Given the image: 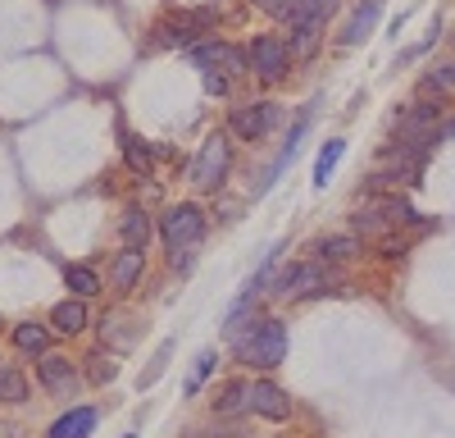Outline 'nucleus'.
<instances>
[{
	"instance_id": "1",
	"label": "nucleus",
	"mask_w": 455,
	"mask_h": 438,
	"mask_svg": "<svg viewBox=\"0 0 455 438\" xmlns=\"http://www.w3.org/2000/svg\"><path fill=\"white\" fill-rule=\"evenodd\" d=\"M287 356V328L283 320L274 315H255L242 324V334H237V361L242 365H255V370H278Z\"/></svg>"
},
{
	"instance_id": "2",
	"label": "nucleus",
	"mask_w": 455,
	"mask_h": 438,
	"mask_svg": "<svg viewBox=\"0 0 455 438\" xmlns=\"http://www.w3.org/2000/svg\"><path fill=\"white\" fill-rule=\"evenodd\" d=\"M414 206L401 197V192H369L364 206H355L351 215V224L355 233H373V238H383V233H401L405 224H414Z\"/></svg>"
},
{
	"instance_id": "3",
	"label": "nucleus",
	"mask_w": 455,
	"mask_h": 438,
	"mask_svg": "<svg viewBox=\"0 0 455 438\" xmlns=\"http://www.w3.org/2000/svg\"><path fill=\"white\" fill-rule=\"evenodd\" d=\"M228 169H233V137H228V133H210L205 146L196 151V160H192V188L219 192Z\"/></svg>"
},
{
	"instance_id": "4",
	"label": "nucleus",
	"mask_w": 455,
	"mask_h": 438,
	"mask_svg": "<svg viewBox=\"0 0 455 438\" xmlns=\"http://www.w3.org/2000/svg\"><path fill=\"white\" fill-rule=\"evenodd\" d=\"M205 229H210V219H205V210L201 206H192V201H182V206H173L164 219H160V233H164V247L173 251V256H182V251H192L201 238H205Z\"/></svg>"
},
{
	"instance_id": "5",
	"label": "nucleus",
	"mask_w": 455,
	"mask_h": 438,
	"mask_svg": "<svg viewBox=\"0 0 455 438\" xmlns=\"http://www.w3.org/2000/svg\"><path fill=\"white\" fill-rule=\"evenodd\" d=\"M187 60H192L201 73H205V78H228V83H233V78H242V73H246V55L237 51V46H228V42H219V36H210V42H196L192 51H187Z\"/></svg>"
},
{
	"instance_id": "6",
	"label": "nucleus",
	"mask_w": 455,
	"mask_h": 438,
	"mask_svg": "<svg viewBox=\"0 0 455 438\" xmlns=\"http://www.w3.org/2000/svg\"><path fill=\"white\" fill-rule=\"evenodd\" d=\"M332 283H337V279H332V270H328L323 261H306V265L283 270L278 283H274V292H278V297H287V302H306V297H319V292H328Z\"/></svg>"
},
{
	"instance_id": "7",
	"label": "nucleus",
	"mask_w": 455,
	"mask_h": 438,
	"mask_svg": "<svg viewBox=\"0 0 455 438\" xmlns=\"http://www.w3.org/2000/svg\"><path fill=\"white\" fill-rule=\"evenodd\" d=\"M246 60H251V73H255L259 83H283L287 69H291V46L283 42V36L259 32L255 42H251V51H246Z\"/></svg>"
},
{
	"instance_id": "8",
	"label": "nucleus",
	"mask_w": 455,
	"mask_h": 438,
	"mask_svg": "<svg viewBox=\"0 0 455 438\" xmlns=\"http://www.w3.org/2000/svg\"><path fill=\"white\" fill-rule=\"evenodd\" d=\"M214 23V10H192V14H173L156 28V42L160 46H182V51H192L196 46V36H205V28Z\"/></svg>"
},
{
	"instance_id": "9",
	"label": "nucleus",
	"mask_w": 455,
	"mask_h": 438,
	"mask_svg": "<svg viewBox=\"0 0 455 438\" xmlns=\"http://www.w3.org/2000/svg\"><path fill=\"white\" fill-rule=\"evenodd\" d=\"M274 124H278V105L274 101H255V105L233 110V137H242V142H259Z\"/></svg>"
},
{
	"instance_id": "10",
	"label": "nucleus",
	"mask_w": 455,
	"mask_h": 438,
	"mask_svg": "<svg viewBox=\"0 0 455 438\" xmlns=\"http://www.w3.org/2000/svg\"><path fill=\"white\" fill-rule=\"evenodd\" d=\"M251 411L283 425V420H291V397H287L278 384H269V379H255V384H251Z\"/></svg>"
},
{
	"instance_id": "11",
	"label": "nucleus",
	"mask_w": 455,
	"mask_h": 438,
	"mask_svg": "<svg viewBox=\"0 0 455 438\" xmlns=\"http://www.w3.org/2000/svg\"><path fill=\"white\" fill-rule=\"evenodd\" d=\"M278 256H283V247H269V251H264V261H259V270H255V274L246 279V288L237 292V302L228 306V324H237V320H242V311H246V306H251V302L259 297V292H264V283H269V270L278 265Z\"/></svg>"
},
{
	"instance_id": "12",
	"label": "nucleus",
	"mask_w": 455,
	"mask_h": 438,
	"mask_svg": "<svg viewBox=\"0 0 455 438\" xmlns=\"http://www.w3.org/2000/svg\"><path fill=\"white\" fill-rule=\"evenodd\" d=\"M306 128H310V110H306V115H300V119L291 124V133H287V142H283L278 160H274L269 169H264V178H259V188H255V192H269V188H274V178H278V174H283V169L296 160V151H300V137H306Z\"/></svg>"
},
{
	"instance_id": "13",
	"label": "nucleus",
	"mask_w": 455,
	"mask_h": 438,
	"mask_svg": "<svg viewBox=\"0 0 455 438\" xmlns=\"http://www.w3.org/2000/svg\"><path fill=\"white\" fill-rule=\"evenodd\" d=\"M378 19H383V0H360L355 14L347 19V28H341V46H360Z\"/></svg>"
},
{
	"instance_id": "14",
	"label": "nucleus",
	"mask_w": 455,
	"mask_h": 438,
	"mask_svg": "<svg viewBox=\"0 0 455 438\" xmlns=\"http://www.w3.org/2000/svg\"><path fill=\"white\" fill-rule=\"evenodd\" d=\"M214 416L228 420V416H237V411H251V379H228L219 393H214Z\"/></svg>"
},
{
	"instance_id": "15",
	"label": "nucleus",
	"mask_w": 455,
	"mask_h": 438,
	"mask_svg": "<svg viewBox=\"0 0 455 438\" xmlns=\"http://www.w3.org/2000/svg\"><path fill=\"white\" fill-rule=\"evenodd\" d=\"M141 270H146V247H124L119 256H114V265H109V283L119 292H128Z\"/></svg>"
},
{
	"instance_id": "16",
	"label": "nucleus",
	"mask_w": 455,
	"mask_h": 438,
	"mask_svg": "<svg viewBox=\"0 0 455 438\" xmlns=\"http://www.w3.org/2000/svg\"><path fill=\"white\" fill-rule=\"evenodd\" d=\"M96 407H73V411H64L55 425H51V434L46 438H92V429H96Z\"/></svg>"
},
{
	"instance_id": "17",
	"label": "nucleus",
	"mask_w": 455,
	"mask_h": 438,
	"mask_svg": "<svg viewBox=\"0 0 455 438\" xmlns=\"http://www.w3.org/2000/svg\"><path fill=\"white\" fill-rule=\"evenodd\" d=\"M36 379H42L51 393H64V388H73V379H78V370H73V361L68 356H42L36 361Z\"/></svg>"
},
{
	"instance_id": "18",
	"label": "nucleus",
	"mask_w": 455,
	"mask_h": 438,
	"mask_svg": "<svg viewBox=\"0 0 455 438\" xmlns=\"http://www.w3.org/2000/svg\"><path fill=\"white\" fill-rule=\"evenodd\" d=\"M337 10V0H287V23L291 28H319L328 14Z\"/></svg>"
},
{
	"instance_id": "19",
	"label": "nucleus",
	"mask_w": 455,
	"mask_h": 438,
	"mask_svg": "<svg viewBox=\"0 0 455 438\" xmlns=\"http://www.w3.org/2000/svg\"><path fill=\"white\" fill-rule=\"evenodd\" d=\"M51 324H55V334H64V338H78L83 328H87V306H83V297H68V302H60V306L51 311Z\"/></svg>"
},
{
	"instance_id": "20",
	"label": "nucleus",
	"mask_w": 455,
	"mask_h": 438,
	"mask_svg": "<svg viewBox=\"0 0 455 438\" xmlns=\"http://www.w3.org/2000/svg\"><path fill=\"white\" fill-rule=\"evenodd\" d=\"M119 238H124V247H146L150 238H156V224H150V215H146L141 206H128V210H124Z\"/></svg>"
},
{
	"instance_id": "21",
	"label": "nucleus",
	"mask_w": 455,
	"mask_h": 438,
	"mask_svg": "<svg viewBox=\"0 0 455 438\" xmlns=\"http://www.w3.org/2000/svg\"><path fill=\"white\" fill-rule=\"evenodd\" d=\"M10 338H14V347L28 352V356H46V347H51V328L23 320V324H14V334H10Z\"/></svg>"
},
{
	"instance_id": "22",
	"label": "nucleus",
	"mask_w": 455,
	"mask_h": 438,
	"mask_svg": "<svg viewBox=\"0 0 455 438\" xmlns=\"http://www.w3.org/2000/svg\"><path fill=\"white\" fill-rule=\"evenodd\" d=\"M315 251L323 256V265H341V261H355L360 256V238H323Z\"/></svg>"
},
{
	"instance_id": "23",
	"label": "nucleus",
	"mask_w": 455,
	"mask_h": 438,
	"mask_svg": "<svg viewBox=\"0 0 455 438\" xmlns=\"http://www.w3.org/2000/svg\"><path fill=\"white\" fill-rule=\"evenodd\" d=\"M341 151H347V142H341V137H332L323 151H319V160H315V188H328L332 169L341 165Z\"/></svg>"
},
{
	"instance_id": "24",
	"label": "nucleus",
	"mask_w": 455,
	"mask_h": 438,
	"mask_svg": "<svg viewBox=\"0 0 455 438\" xmlns=\"http://www.w3.org/2000/svg\"><path fill=\"white\" fill-rule=\"evenodd\" d=\"M119 142H124V160H128V169L132 174H150V146L141 142V137H132V133H119Z\"/></svg>"
},
{
	"instance_id": "25",
	"label": "nucleus",
	"mask_w": 455,
	"mask_h": 438,
	"mask_svg": "<svg viewBox=\"0 0 455 438\" xmlns=\"http://www.w3.org/2000/svg\"><path fill=\"white\" fill-rule=\"evenodd\" d=\"M64 283H68L73 297H96V292H100V279H96L87 265H68V270H64Z\"/></svg>"
},
{
	"instance_id": "26",
	"label": "nucleus",
	"mask_w": 455,
	"mask_h": 438,
	"mask_svg": "<svg viewBox=\"0 0 455 438\" xmlns=\"http://www.w3.org/2000/svg\"><path fill=\"white\" fill-rule=\"evenodd\" d=\"M0 402H28V379L14 370V365H0Z\"/></svg>"
},
{
	"instance_id": "27",
	"label": "nucleus",
	"mask_w": 455,
	"mask_h": 438,
	"mask_svg": "<svg viewBox=\"0 0 455 438\" xmlns=\"http://www.w3.org/2000/svg\"><path fill=\"white\" fill-rule=\"evenodd\" d=\"M291 60H306V55H315L319 51V28H291Z\"/></svg>"
},
{
	"instance_id": "28",
	"label": "nucleus",
	"mask_w": 455,
	"mask_h": 438,
	"mask_svg": "<svg viewBox=\"0 0 455 438\" xmlns=\"http://www.w3.org/2000/svg\"><path fill=\"white\" fill-rule=\"evenodd\" d=\"M210 370H214V352H201V356H196V370H192V379H187V393H196V388L210 379Z\"/></svg>"
},
{
	"instance_id": "29",
	"label": "nucleus",
	"mask_w": 455,
	"mask_h": 438,
	"mask_svg": "<svg viewBox=\"0 0 455 438\" xmlns=\"http://www.w3.org/2000/svg\"><path fill=\"white\" fill-rule=\"evenodd\" d=\"M87 365H92V370H87V379H92V384H109V379H114V361H105V356H92Z\"/></svg>"
},
{
	"instance_id": "30",
	"label": "nucleus",
	"mask_w": 455,
	"mask_h": 438,
	"mask_svg": "<svg viewBox=\"0 0 455 438\" xmlns=\"http://www.w3.org/2000/svg\"><path fill=\"white\" fill-rule=\"evenodd\" d=\"M192 438H246L237 425H219V429H201V434H192Z\"/></svg>"
},
{
	"instance_id": "31",
	"label": "nucleus",
	"mask_w": 455,
	"mask_h": 438,
	"mask_svg": "<svg viewBox=\"0 0 455 438\" xmlns=\"http://www.w3.org/2000/svg\"><path fill=\"white\" fill-rule=\"evenodd\" d=\"M251 5H259V10H269V14H287V0H251Z\"/></svg>"
},
{
	"instance_id": "32",
	"label": "nucleus",
	"mask_w": 455,
	"mask_h": 438,
	"mask_svg": "<svg viewBox=\"0 0 455 438\" xmlns=\"http://www.w3.org/2000/svg\"><path fill=\"white\" fill-rule=\"evenodd\" d=\"M124 438H132V434H124Z\"/></svg>"
},
{
	"instance_id": "33",
	"label": "nucleus",
	"mask_w": 455,
	"mask_h": 438,
	"mask_svg": "<svg viewBox=\"0 0 455 438\" xmlns=\"http://www.w3.org/2000/svg\"><path fill=\"white\" fill-rule=\"evenodd\" d=\"M451 73H455V64H451Z\"/></svg>"
}]
</instances>
